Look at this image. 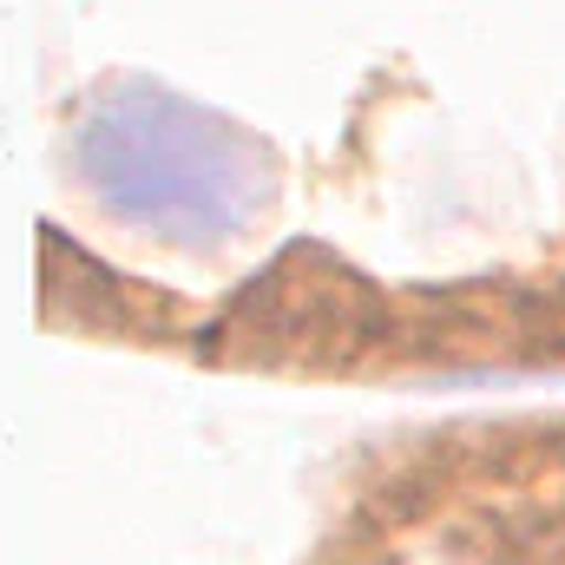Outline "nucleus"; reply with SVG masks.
<instances>
[{
  "mask_svg": "<svg viewBox=\"0 0 565 565\" xmlns=\"http://www.w3.org/2000/svg\"><path fill=\"white\" fill-rule=\"evenodd\" d=\"M500 565H565V507H533L500 526Z\"/></svg>",
  "mask_w": 565,
  "mask_h": 565,
  "instance_id": "nucleus-2",
  "label": "nucleus"
},
{
  "mask_svg": "<svg viewBox=\"0 0 565 565\" xmlns=\"http://www.w3.org/2000/svg\"><path fill=\"white\" fill-rule=\"evenodd\" d=\"M73 171L113 217L191 250L237 237L277 184V158L250 132L151 86L113 93L79 126Z\"/></svg>",
  "mask_w": 565,
  "mask_h": 565,
  "instance_id": "nucleus-1",
  "label": "nucleus"
}]
</instances>
